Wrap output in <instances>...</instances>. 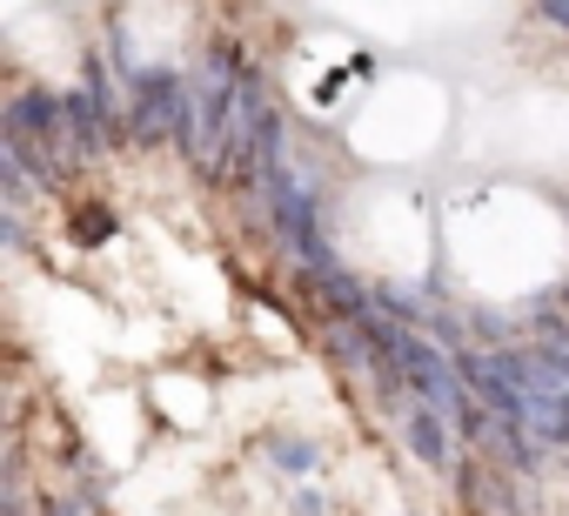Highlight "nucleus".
I'll return each instance as SVG.
<instances>
[{"label":"nucleus","instance_id":"f257e3e1","mask_svg":"<svg viewBox=\"0 0 569 516\" xmlns=\"http://www.w3.org/2000/svg\"><path fill=\"white\" fill-rule=\"evenodd\" d=\"M502 383L516 389V416L536 443H569V376L549 349H489Z\"/></svg>","mask_w":569,"mask_h":516},{"label":"nucleus","instance_id":"f03ea898","mask_svg":"<svg viewBox=\"0 0 569 516\" xmlns=\"http://www.w3.org/2000/svg\"><path fill=\"white\" fill-rule=\"evenodd\" d=\"M234 88H241V54H234V48H208V54H201V68L188 75V135H181V148L201 161V175H208V168H214V155H221Z\"/></svg>","mask_w":569,"mask_h":516},{"label":"nucleus","instance_id":"7ed1b4c3","mask_svg":"<svg viewBox=\"0 0 569 516\" xmlns=\"http://www.w3.org/2000/svg\"><path fill=\"white\" fill-rule=\"evenodd\" d=\"M128 135L141 148L188 135V75L174 68H128Z\"/></svg>","mask_w":569,"mask_h":516},{"label":"nucleus","instance_id":"20e7f679","mask_svg":"<svg viewBox=\"0 0 569 516\" xmlns=\"http://www.w3.org/2000/svg\"><path fill=\"white\" fill-rule=\"evenodd\" d=\"M402 436H409L416 463H429L436 476H449V469H456V443H449V423H442L436 409H422V403H416V409L402 416Z\"/></svg>","mask_w":569,"mask_h":516},{"label":"nucleus","instance_id":"39448f33","mask_svg":"<svg viewBox=\"0 0 569 516\" xmlns=\"http://www.w3.org/2000/svg\"><path fill=\"white\" fill-rule=\"evenodd\" d=\"M68 101V161H101L108 148H114V135H108V121L94 115V101L74 88V95H61Z\"/></svg>","mask_w":569,"mask_h":516},{"label":"nucleus","instance_id":"423d86ee","mask_svg":"<svg viewBox=\"0 0 569 516\" xmlns=\"http://www.w3.org/2000/svg\"><path fill=\"white\" fill-rule=\"evenodd\" d=\"M81 95L94 101V115L108 121V135H121V121H128V115H121V95H114V75H108L101 61H88V68H81Z\"/></svg>","mask_w":569,"mask_h":516},{"label":"nucleus","instance_id":"0eeeda50","mask_svg":"<svg viewBox=\"0 0 569 516\" xmlns=\"http://www.w3.org/2000/svg\"><path fill=\"white\" fill-rule=\"evenodd\" d=\"M376 309H382V316H396V322H416V316H429V322H436V296H429V289H416V282H389V289H376Z\"/></svg>","mask_w":569,"mask_h":516},{"label":"nucleus","instance_id":"6e6552de","mask_svg":"<svg viewBox=\"0 0 569 516\" xmlns=\"http://www.w3.org/2000/svg\"><path fill=\"white\" fill-rule=\"evenodd\" d=\"M0 195H8V215H21L34 201V175L14 161V155H0Z\"/></svg>","mask_w":569,"mask_h":516},{"label":"nucleus","instance_id":"1a4fd4ad","mask_svg":"<svg viewBox=\"0 0 569 516\" xmlns=\"http://www.w3.org/2000/svg\"><path fill=\"white\" fill-rule=\"evenodd\" d=\"M268 456H281V469H296V476L316 463V449H309V443H268Z\"/></svg>","mask_w":569,"mask_h":516},{"label":"nucleus","instance_id":"9d476101","mask_svg":"<svg viewBox=\"0 0 569 516\" xmlns=\"http://www.w3.org/2000/svg\"><path fill=\"white\" fill-rule=\"evenodd\" d=\"M476 336H489V343H502V336H509V322H502V316H489V309H476Z\"/></svg>","mask_w":569,"mask_h":516},{"label":"nucleus","instance_id":"9b49d317","mask_svg":"<svg viewBox=\"0 0 569 516\" xmlns=\"http://www.w3.org/2000/svg\"><path fill=\"white\" fill-rule=\"evenodd\" d=\"M0 241H8V248H28V235H21V215H8V221H0Z\"/></svg>","mask_w":569,"mask_h":516},{"label":"nucleus","instance_id":"f8f14e48","mask_svg":"<svg viewBox=\"0 0 569 516\" xmlns=\"http://www.w3.org/2000/svg\"><path fill=\"white\" fill-rule=\"evenodd\" d=\"M542 21H556V28H569V0H549V8H542Z\"/></svg>","mask_w":569,"mask_h":516},{"label":"nucleus","instance_id":"ddd939ff","mask_svg":"<svg viewBox=\"0 0 569 516\" xmlns=\"http://www.w3.org/2000/svg\"><path fill=\"white\" fill-rule=\"evenodd\" d=\"M296 516H329V503H322V496H302V503H296Z\"/></svg>","mask_w":569,"mask_h":516},{"label":"nucleus","instance_id":"4468645a","mask_svg":"<svg viewBox=\"0 0 569 516\" xmlns=\"http://www.w3.org/2000/svg\"><path fill=\"white\" fill-rule=\"evenodd\" d=\"M41 516H74V509L68 503H41Z\"/></svg>","mask_w":569,"mask_h":516}]
</instances>
